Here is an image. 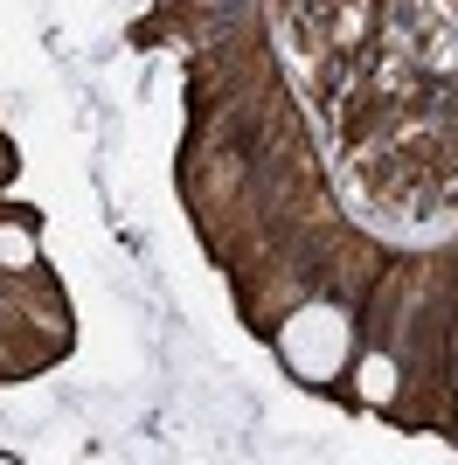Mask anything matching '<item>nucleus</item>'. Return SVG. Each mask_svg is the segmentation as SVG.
<instances>
[{"label": "nucleus", "instance_id": "f257e3e1", "mask_svg": "<svg viewBox=\"0 0 458 465\" xmlns=\"http://www.w3.org/2000/svg\"><path fill=\"white\" fill-rule=\"evenodd\" d=\"M278 354H285V369L299 382H326V375H341L347 361V312L341 306H305L285 320L278 333Z\"/></svg>", "mask_w": 458, "mask_h": 465}, {"label": "nucleus", "instance_id": "f03ea898", "mask_svg": "<svg viewBox=\"0 0 458 465\" xmlns=\"http://www.w3.org/2000/svg\"><path fill=\"white\" fill-rule=\"evenodd\" d=\"M362 389H368V396H375V403H382V396L396 389V369H389L382 354H368V361H362Z\"/></svg>", "mask_w": 458, "mask_h": 465}, {"label": "nucleus", "instance_id": "7ed1b4c3", "mask_svg": "<svg viewBox=\"0 0 458 465\" xmlns=\"http://www.w3.org/2000/svg\"><path fill=\"white\" fill-rule=\"evenodd\" d=\"M35 257V236L28 230H0V264H28Z\"/></svg>", "mask_w": 458, "mask_h": 465}, {"label": "nucleus", "instance_id": "20e7f679", "mask_svg": "<svg viewBox=\"0 0 458 465\" xmlns=\"http://www.w3.org/2000/svg\"><path fill=\"white\" fill-rule=\"evenodd\" d=\"M139 7H146V0H125V15H139Z\"/></svg>", "mask_w": 458, "mask_h": 465}]
</instances>
